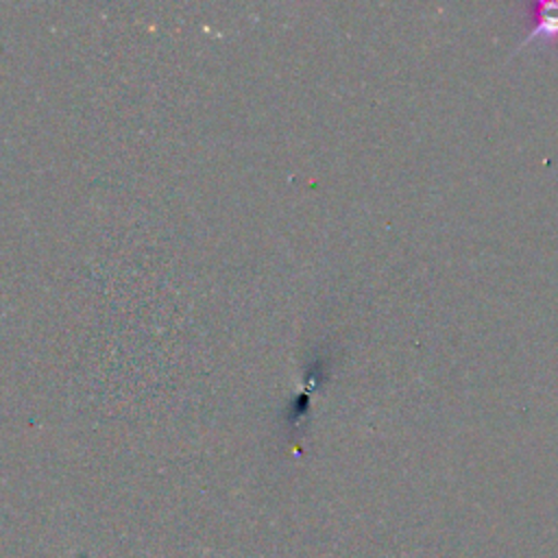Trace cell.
Instances as JSON below:
<instances>
[{"instance_id":"cell-1","label":"cell","mask_w":558,"mask_h":558,"mask_svg":"<svg viewBox=\"0 0 558 558\" xmlns=\"http://www.w3.org/2000/svg\"><path fill=\"white\" fill-rule=\"evenodd\" d=\"M536 20H538V28L534 31V35L536 33H556L558 31V4H543L541 15Z\"/></svg>"}]
</instances>
